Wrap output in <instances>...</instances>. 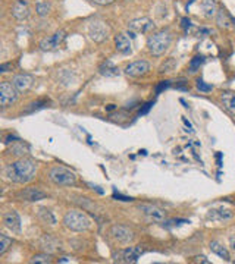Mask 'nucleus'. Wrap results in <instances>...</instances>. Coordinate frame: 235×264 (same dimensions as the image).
I'll return each instance as SVG.
<instances>
[{"label": "nucleus", "instance_id": "34", "mask_svg": "<svg viewBox=\"0 0 235 264\" xmlns=\"http://www.w3.org/2000/svg\"><path fill=\"white\" fill-rule=\"evenodd\" d=\"M169 87V81H162L160 83V86L157 87V92H160L162 89H165V88H168Z\"/></svg>", "mask_w": 235, "mask_h": 264}, {"label": "nucleus", "instance_id": "2", "mask_svg": "<svg viewBox=\"0 0 235 264\" xmlns=\"http://www.w3.org/2000/svg\"><path fill=\"white\" fill-rule=\"evenodd\" d=\"M172 42V36L168 30H162V31H157L155 34H152L149 39H147V48L150 51V54L153 56H162L165 54V51L169 48Z\"/></svg>", "mask_w": 235, "mask_h": 264}, {"label": "nucleus", "instance_id": "27", "mask_svg": "<svg viewBox=\"0 0 235 264\" xmlns=\"http://www.w3.org/2000/svg\"><path fill=\"white\" fill-rule=\"evenodd\" d=\"M52 262V259H50V256H47V254H40V256H36V257H33L31 260H30V263H43V264H47Z\"/></svg>", "mask_w": 235, "mask_h": 264}, {"label": "nucleus", "instance_id": "28", "mask_svg": "<svg viewBox=\"0 0 235 264\" xmlns=\"http://www.w3.org/2000/svg\"><path fill=\"white\" fill-rule=\"evenodd\" d=\"M204 62V57L203 56H197L194 57L193 60H191V66H190V69H191V72H196V69Z\"/></svg>", "mask_w": 235, "mask_h": 264}, {"label": "nucleus", "instance_id": "29", "mask_svg": "<svg viewBox=\"0 0 235 264\" xmlns=\"http://www.w3.org/2000/svg\"><path fill=\"white\" fill-rule=\"evenodd\" d=\"M174 66H175V60H174V59H171L168 63L162 65V68H160V72H171Z\"/></svg>", "mask_w": 235, "mask_h": 264}, {"label": "nucleus", "instance_id": "1", "mask_svg": "<svg viewBox=\"0 0 235 264\" xmlns=\"http://www.w3.org/2000/svg\"><path fill=\"white\" fill-rule=\"evenodd\" d=\"M4 174L7 176V179L12 182L25 183V182H30L36 175V163L31 159L21 157L19 160L7 165Z\"/></svg>", "mask_w": 235, "mask_h": 264}, {"label": "nucleus", "instance_id": "21", "mask_svg": "<svg viewBox=\"0 0 235 264\" xmlns=\"http://www.w3.org/2000/svg\"><path fill=\"white\" fill-rule=\"evenodd\" d=\"M216 22H218V25H219L221 28H230L231 24H233V19L230 18V15L227 13V10L221 9V10H218V13H216Z\"/></svg>", "mask_w": 235, "mask_h": 264}, {"label": "nucleus", "instance_id": "19", "mask_svg": "<svg viewBox=\"0 0 235 264\" xmlns=\"http://www.w3.org/2000/svg\"><path fill=\"white\" fill-rule=\"evenodd\" d=\"M210 250H212V253H215V254L219 256L221 259H224V260H227V262L231 260V256H230L228 250H227L221 242H218V241L210 242Z\"/></svg>", "mask_w": 235, "mask_h": 264}, {"label": "nucleus", "instance_id": "13", "mask_svg": "<svg viewBox=\"0 0 235 264\" xmlns=\"http://www.w3.org/2000/svg\"><path fill=\"white\" fill-rule=\"evenodd\" d=\"M3 223L13 233H19L21 232V219H19V216H18V213L15 210H10L3 216Z\"/></svg>", "mask_w": 235, "mask_h": 264}, {"label": "nucleus", "instance_id": "7", "mask_svg": "<svg viewBox=\"0 0 235 264\" xmlns=\"http://www.w3.org/2000/svg\"><path fill=\"white\" fill-rule=\"evenodd\" d=\"M65 39H66V33H65L63 30H59V31H56L55 34H52V36L43 39V40L40 42V48L44 50V51L56 50V48H59L60 44L63 43Z\"/></svg>", "mask_w": 235, "mask_h": 264}, {"label": "nucleus", "instance_id": "15", "mask_svg": "<svg viewBox=\"0 0 235 264\" xmlns=\"http://www.w3.org/2000/svg\"><path fill=\"white\" fill-rule=\"evenodd\" d=\"M115 45H117V50L122 54H129L132 51V44L131 40L126 37V34H118L115 36Z\"/></svg>", "mask_w": 235, "mask_h": 264}, {"label": "nucleus", "instance_id": "33", "mask_svg": "<svg viewBox=\"0 0 235 264\" xmlns=\"http://www.w3.org/2000/svg\"><path fill=\"white\" fill-rule=\"evenodd\" d=\"M152 106H153V103H152V101H150V103H147V104L144 106V109H143V110H140V115H146V113L150 110V107H152Z\"/></svg>", "mask_w": 235, "mask_h": 264}, {"label": "nucleus", "instance_id": "26", "mask_svg": "<svg viewBox=\"0 0 235 264\" xmlns=\"http://www.w3.org/2000/svg\"><path fill=\"white\" fill-rule=\"evenodd\" d=\"M10 244H12V241L6 235H0V256H3L7 251Z\"/></svg>", "mask_w": 235, "mask_h": 264}, {"label": "nucleus", "instance_id": "10", "mask_svg": "<svg viewBox=\"0 0 235 264\" xmlns=\"http://www.w3.org/2000/svg\"><path fill=\"white\" fill-rule=\"evenodd\" d=\"M111 235L117 239L118 242H120V244H128V242H131V241L134 239L132 230H129V229L125 227V226H119V224L112 226Z\"/></svg>", "mask_w": 235, "mask_h": 264}, {"label": "nucleus", "instance_id": "23", "mask_svg": "<svg viewBox=\"0 0 235 264\" xmlns=\"http://www.w3.org/2000/svg\"><path fill=\"white\" fill-rule=\"evenodd\" d=\"M10 151H12V154H15V156L24 157V156L28 153V147H27L25 144H22V142H18V144H13V145H12Z\"/></svg>", "mask_w": 235, "mask_h": 264}, {"label": "nucleus", "instance_id": "14", "mask_svg": "<svg viewBox=\"0 0 235 264\" xmlns=\"http://www.w3.org/2000/svg\"><path fill=\"white\" fill-rule=\"evenodd\" d=\"M12 15L18 21H24L30 16V6L27 0H18L12 7Z\"/></svg>", "mask_w": 235, "mask_h": 264}, {"label": "nucleus", "instance_id": "20", "mask_svg": "<svg viewBox=\"0 0 235 264\" xmlns=\"http://www.w3.org/2000/svg\"><path fill=\"white\" fill-rule=\"evenodd\" d=\"M221 100L224 103V106L233 113L235 115V94L234 92H230V91H225L221 94Z\"/></svg>", "mask_w": 235, "mask_h": 264}, {"label": "nucleus", "instance_id": "22", "mask_svg": "<svg viewBox=\"0 0 235 264\" xmlns=\"http://www.w3.org/2000/svg\"><path fill=\"white\" fill-rule=\"evenodd\" d=\"M100 74L105 77H118L119 75V69L112 63V62H106L100 66Z\"/></svg>", "mask_w": 235, "mask_h": 264}, {"label": "nucleus", "instance_id": "32", "mask_svg": "<svg viewBox=\"0 0 235 264\" xmlns=\"http://www.w3.org/2000/svg\"><path fill=\"white\" fill-rule=\"evenodd\" d=\"M9 68H13V65H12V63H3V65L0 66V72H7Z\"/></svg>", "mask_w": 235, "mask_h": 264}, {"label": "nucleus", "instance_id": "35", "mask_svg": "<svg viewBox=\"0 0 235 264\" xmlns=\"http://www.w3.org/2000/svg\"><path fill=\"white\" fill-rule=\"evenodd\" d=\"M190 25H191V21H190V19H187V18H184V19H182V27H184V30H185V31L190 28Z\"/></svg>", "mask_w": 235, "mask_h": 264}, {"label": "nucleus", "instance_id": "12", "mask_svg": "<svg viewBox=\"0 0 235 264\" xmlns=\"http://www.w3.org/2000/svg\"><path fill=\"white\" fill-rule=\"evenodd\" d=\"M140 210L141 213L152 221H163L165 220V212L160 210L156 206H152V204H141L140 206Z\"/></svg>", "mask_w": 235, "mask_h": 264}, {"label": "nucleus", "instance_id": "4", "mask_svg": "<svg viewBox=\"0 0 235 264\" xmlns=\"http://www.w3.org/2000/svg\"><path fill=\"white\" fill-rule=\"evenodd\" d=\"M49 177L53 183L60 185V186H71V185H75V182H77L75 174L66 168H62V166L52 168L49 172Z\"/></svg>", "mask_w": 235, "mask_h": 264}, {"label": "nucleus", "instance_id": "18", "mask_svg": "<svg viewBox=\"0 0 235 264\" xmlns=\"http://www.w3.org/2000/svg\"><path fill=\"white\" fill-rule=\"evenodd\" d=\"M201 10L206 18H213L218 13V4L215 0H201Z\"/></svg>", "mask_w": 235, "mask_h": 264}, {"label": "nucleus", "instance_id": "9", "mask_svg": "<svg viewBox=\"0 0 235 264\" xmlns=\"http://www.w3.org/2000/svg\"><path fill=\"white\" fill-rule=\"evenodd\" d=\"M150 69V65L146 62V60H137V62H132L129 65H126L125 68V74L131 78H138V77H143L149 72Z\"/></svg>", "mask_w": 235, "mask_h": 264}, {"label": "nucleus", "instance_id": "3", "mask_svg": "<svg viewBox=\"0 0 235 264\" xmlns=\"http://www.w3.org/2000/svg\"><path fill=\"white\" fill-rule=\"evenodd\" d=\"M63 223L68 229L74 230V232H84L90 227L91 220L87 218V215H84L82 212L77 210H71L65 215Z\"/></svg>", "mask_w": 235, "mask_h": 264}, {"label": "nucleus", "instance_id": "11", "mask_svg": "<svg viewBox=\"0 0 235 264\" xmlns=\"http://www.w3.org/2000/svg\"><path fill=\"white\" fill-rule=\"evenodd\" d=\"M12 84L19 92H25V91H28L30 88L33 87L34 78L31 75H28V74H19V75H15L12 78Z\"/></svg>", "mask_w": 235, "mask_h": 264}, {"label": "nucleus", "instance_id": "30", "mask_svg": "<svg viewBox=\"0 0 235 264\" xmlns=\"http://www.w3.org/2000/svg\"><path fill=\"white\" fill-rule=\"evenodd\" d=\"M197 88L200 89V91H204V92H207V91H212V86H207L204 81H201V80H198L197 81Z\"/></svg>", "mask_w": 235, "mask_h": 264}, {"label": "nucleus", "instance_id": "5", "mask_svg": "<svg viewBox=\"0 0 235 264\" xmlns=\"http://www.w3.org/2000/svg\"><path fill=\"white\" fill-rule=\"evenodd\" d=\"M88 36L94 43H103L109 37V27L103 21H93L88 27Z\"/></svg>", "mask_w": 235, "mask_h": 264}, {"label": "nucleus", "instance_id": "17", "mask_svg": "<svg viewBox=\"0 0 235 264\" xmlns=\"http://www.w3.org/2000/svg\"><path fill=\"white\" fill-rule=\"evenodd\" d=\"M18 197L22 198V200H25V201H39V200L46 198V194L43 191L36 189V188H27V189L21 191L18 194Z\"/></svg>", "mask_w": 235, "mask_h": 264}, {"label": "nucleus", "instance_id": "8", "mask_svg": "<svg viewBox=\"0 0 235 264\" xmlns=\"http://www.w3.org/2000/svg\"><path fill=\"white\" fill-rule=\"evenodd\" d=\"M153 28H155V22L150 18H146V16L132 19L128 24V31H132L135 34H146V33H150Z\"/></svg>", "mask_w": 235, "mask_h": 264}, {"label": "nucleus", "instance_id": "16", "mask_svg": "<svg viewBox=\"0 0 235 264\" xmlns=\"http://www.w3.org/2000/svg\"><path fill=\"white\" fill-rule=\"evenodd\" d=\"M141 253H143V250L140 247L126 248V250H123L120 253V262H123V263H135Z\"/></svg>", "mask_w": 235, "mask_h": 264}, {"label": "nucleus", "instance_id": "6", "mask_svg": "<svg viewBox=\"0 0 235 264\" xmlns=\"http://www.w3.org/2000/svg\"><path fill=\"white\" fill-rule=\"evenodd\" d=\"M18 89L10 83H1L0 84V104L1 107L12 106L18 100Z\"/></svg>", "mask_w": 235, "mask_h": 264}, {"label": "nucleus", "instance_id": "24", "mask_svg": "<svg viewBox=\"0 0 235 264\" xmlns=\"http://www.w3.org/2000/svg\"><path fill=\"white\" fill-rule=\"evenodd\" d=\"M215 213H216V216H218V219L219 220H230L234 218V213H233L230 209H225V207H222V209L216 210Z\"/></svg>", "mask_w": 235, "mask_h": 264}, {"label": "nucleus", "instance_id": "25", "mask_svg": "<svg viewBox=\"0 0 235 264\" xmlns=\"http://www.w3.org/2000/svg\"><path fill=\"white\" fill-rule=\"evenodd\" d=\"M36 10H37L39 16H46L50 12V4L47 1H39L36 6Z\"/></svg>", "mask_w": 235, "mask_h": 264}, {"label": "nucleus", "instance_id": "36", "mask_svg": "<svg viewBox=\"0 0 235 264\" xmlns=\"http://www.w3.org/2000/svg\"><path fill=\"white\" fill-rule=\"evenodd\" d=\"M230 245H231V248L235 251V235H233V236L230 238Z\"/></svg>", "mask_w": 235, "mask_h": 264}, {"label": "nucleus", "instance_id": "31", "mask_svg": "<svg viewBox=\"0 0 235 264\" xmlns=\"http://www.w3.org/2000/svg\"><path fill=\"white\" fill-rule=\"evenodd\" d=\"M93 3H96V4H100V6H106V4H111V3H114L115 0H91Z\"/></svg>", "mask_w": 235, "mask_h": 264}]
</instances>
